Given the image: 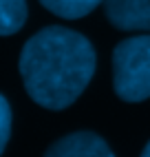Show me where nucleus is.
Returning <instances> with one entry per match:
<instances>
[{
  "mask_svg": "<svg viewBox=\"0 0 150 157\" xmlns=\"http://www.w3.org/2000/svg\"><path fill=\"white\" fill-rule=\"evenodd\" d=\"M9 135H11V109H9V102L0 95V155L7 148Z\"/></svg>",
  "mask_w": 150,
  "mask_h": 157,
  "instance_id": "7",
  "label": "nucleus"
},
{
  "mask_svg": "<svg viewBox=\"0 0 150 157\" xmlns=\"http://www.w3.org/2000/svg\"><path fill=\"white\" fill-rule=\"evenodd\" d=\"M141 157H150V142L146 144V148H144V153H141Z\"/></svg>",
  "mask_w": 150,
  "mask_h": 157,
  "instance_id": "8",
  "label": "nucleus"
},
{
  "mask_svg": "<svg viewBox=\"0 0 150 157\" xmlns=\"http://www.w3.org/2000/svg\"><path fill=\"white\" fill-rule=\"evenodd\" d=\"M106 18L122 31H150V0H104Z\"/></svg>",
  "mask_w": 150,
  "mask_h": 157,
  "instance_id": "4",
  "label": "nucleus"
},
{
  "mask_svg": "<svg viewBox=\"0 0 150 157\" xmlns=\"http://www.w3.org/2000/svg\"><path fill=\"white\" fill-rule=\"evenodd\" d=\"M27 20L24 0H0V36H11L22 29Z\"/></svg>",
  "mask_w": 150,
  "mask_h": 157,
  "instance_id": "5",
  "label": "nucleus"
},
{
  "mask_svg": "<svg viewBox=\"0 0 150 157\" xmlns=\"http://www.w3.org/2000/svg\"><path fill=\"white\" fill-rule=\"evenodd\" d=\"M95 73V49L77 31L47 27L27 40L20 75L31 100L60 111L77 100Z\"/></svg>",
  "mask_w": 150,
  "mask_h": 157,
  "instance_id": "1",
  "label": "nucleus"
},
{
  "mask_svg": "<svg viewBox=\"0 0 150 157\" xmlns=\"http://www.w3.org/2000/svg\"><path fill=\"white\" fill-rule=\"evenodd\" d=\"M51 13H55L60 18L75 20V18H84L88 16L95 7L104 0H40Z\"/></svg>",
  "mask_w": 150,
  "mask_h": 157,
  "instance_id": "6",
  "label": "nucleus"
},
{
  "mask_svg": "<svg viewBox=\"0 0 150 157\" xmlns=\"http://www.w3.org/2000/svg\"><path fill=\"white\" fill-rule=\"evenodd\" d=\"M113 84L126 102L150 98V36H135L117 44L113 53Z\"/></svg>",
  "mask_w": 150,
  "mask_h": 157,
  "instance_id": "2",
  "label": "nucleus"
},
{
  "mask_svg": "<svg viewBox=\"0 0 150 157\" xmlns=\"http://www.w3.org/2000/svg\"><path fill=\"white\" fill-rule=\"evenodd\" d=\"M44 157H115L111 146L95 133H71L51 144Z\"/></svg>",
  "mask_w": 150,
  "mask_h": 157,
  "instance_id": "3",
  "label": "nucleus"
}]
</instances>
